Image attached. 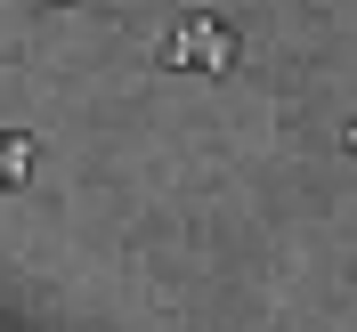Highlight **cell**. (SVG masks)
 <instances>
[{"mask_svg": "<svg viewBox=\"0 0 357 332\" xmlns=\"http://www.w3.org/2000/svg\"><path fill=\"white\" fill-rule=\"evenodd\" d=\"M171 65H203V73H236V33H227L220 17H203V8H195V17H187V24H178V33H171Z\"/></svg>", "mask_w": 357, "mask_h": 332, "instance_id": "1", "label": "cell"}]
</instances>
